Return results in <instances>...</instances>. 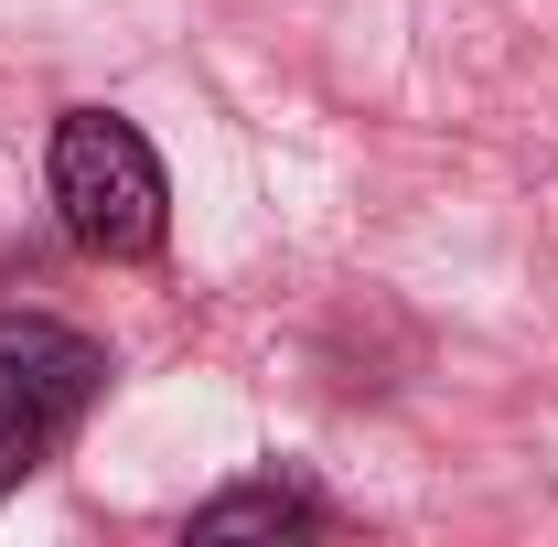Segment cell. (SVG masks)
<instances>
[{"label":"cell","mask_w":558,"mask_h":547,"mask_svg":"<svg viewBox=\"0 0 558 547\" xmlns=\"http://www.w3.org/2000/svg\"><path fill=\"white\" fill-rule=\"evenodd\" d=\"M97 387H108L97 333H75L54 312H0V494L65 451V429L97 409Z\"/></svg>","instance_id":"7a4b0ae2"},{"label":"cell","mask_w":558,"mask_h":547,"mask_svg":"<svg viewBox=\"0 0 558 547\" xmlns=\"http://www.w3.org/2000/svg\"><path fill=\"white\" fill-rule=\"evenodd\" d=\"M333 526V505L312 494V483H226L194 505V537H323Z\"/></svg>","instance_id":"3957f363"},{"label":"cell","mask_w":558,"mask_h":547,"mask_svg":"<svg viewBox=\"0 0 558 547\" xmlns=\"http://www.w3.org/2000/svg\"><path fill=\"white\" fill-rule=\"evenodd\" d=\"M44 183H54V226L86 258H161L172 183H161V150L119 108H65L54 150H44Z\"/></svg>","instance_id":"6da1fadb"}]
</instances>
